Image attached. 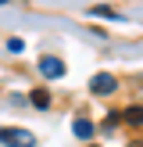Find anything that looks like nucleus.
Listing matches in <instances>:
<instances>
[{
    "mask_svg": "<svg viewBox=\"0 0 143 147\" xmlns=\"http://www.w3.org/2000/svg\"><path fill=\"white\" fill-rule=\"evenodd\" d=\"M0 140L7 147H36V136L29 129H0Z\"/></svg>",
    "mask_w": 143,
    "mask_h": 147,
    "instance_id": "f257e3e1",
    "label": "nucleus"
},
{
    "mask_svg": "<svg viewBox=\"0 0 143 147\" xmlns=\"http://www.w3.org/2000/svg\"><path fill=\"white\" fill-rule=\"evenodd\" d=\"M39 76H47V79H61L64 76V61L61 57H39Z\"/></svg>",
    "mask_w": 143,
    "mask_h": 147,
    "instance_id": "f03ea898",
    "label": "nucleus"
},
{
    "mask_svg": "<svg viewBox=\"0 0 143 147\" xmlns=\"http://www.w3.org/2000/svg\"><path fill=\"white\" fill-rule=\"evenodd\" d=\"M90 90H93V93H100V97H107V93L118 90V83H114V76H97V79L90 83Z\"/></svg>",
    "mask_w": 143,
    "mask_h": 147,
    "instance_id": "7ed1b4c3",
    "label": "nucleus"
},
{
    "mask_svg": "<svg viewBox=\"0 0 143 147\" xmlns=\"http://www.w3.org/2000/svg\"><path fill=\"white\" fill-rule=\"evenodd\" d=\"M72 129H75V136H82V140H90V136H93V122L82 119V115L75 119V126H72Z\"/></svg>",
    "mask_w": 143,
    "mask_h": 147,
    "instance_id": "20e7f679",
    "label": "nucleus"
},
{
    "mask_svg": "<svg viewBox=\"0 0 143 147\" xmlns=\"http://www.w3.org/2000/svg\"><path fill=\"white\" fill-rule=\"evenodd\" d=\"M29 100H32V108H47V104H50V93H47V90H32Z\"/></svg>",
    "mask_w": 143,
    "mask_h": 147,
    "instance_id": "39448f33",
    "label": "nucleus"
},
{
    "mask_svg": "<svg viewBox=\"0 0 143 147\" xmlns=\"http://www.w3.org/2000/svg\"><path fill=\"white\" fill-rule=\"evenodd\" d=\"M93 14H97V18H114V22H122V18H118V14H114V11H111V7H100V4H97V7H93Z\"/></svg>",
    "mask_w": 143,
    "mask_h": 147,
    "instance_id": "423d86ee",
    "label": "nucleus"
},
{
    "mask_svg": "<svg viewBox=\"0 0 143 147\" xmlns=\"http://www.w3.org/2000/svg\"><path fill=\"white\" fill-rule=\"evenodd\" d=\"M125 122H132V126H140V122H143L140 108H125Z\"/></svg>",
    "mask_w": 143,
    "mask_h": 147,
    "instance_id": "0eeeda50",
    "label": "nucleus"
},
{
    "mask_svg": "<svg viewBox=\"0 0 143 147\" xmlns=\"http://www.w3.org/2000/svg\"><path fill=\"white\" fill-rule=\"evenodd\" d=\"M7 50H11V54H21V50H25V43H21V40H7Z\"/></svg>",
    "mask_w": 143,
    "mask_h": 147,
    "instance_id": "6e6552de",
    "label": "nucleus"
},
{
    "mask_svg": "<svg viewBox=\"0 0 143 147\" xmlns=\"http://www.w3.org/2000/svg\"><path fill=\"white\" fill-rule=\"evenodd\" d=\"M0 4H11V0H0Z\"/></svg>",
    "mask_w": 143,
    "mask_h": 147,
    "instance_id": "1a4fd4ad",
    "label": "nucleus"
},
{
    "mask_svg": "<svg viewBox=\"0 0 143 147\" xmlns=\"http://www.w3.org/2000/svg\"><path fill=\"white\" fill-rule=\"evenodd\" d=\"M132 147H140V140H136V144H132Z\"/></svg>",
    "mask_w": 143,
    "mask_h": 147,
    "instance_id": "9d476101",
    "label": "nucleus"
}]
</instances>
